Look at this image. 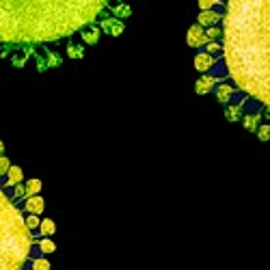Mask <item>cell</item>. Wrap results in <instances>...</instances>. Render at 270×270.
I'll return each instance as SVG.
<instances>
[{"mask_svg":"<svg viewBox=\"0 0 270 270\" xmlns=\"http://www.w3.org/2000/svg\"><path fill=\"white\" fill-rule=\"evenodd\" d=\"M186 44H188L190 48H203L208 44L206 31H203L201 24H195V26L188 28V33H186Z\"/></svg>","mask_w":270,"mask_h":270,"instance_id":"cell-4","label":"cell"},{"mask_svg":"<svg viewBox=\"0 0 270 270\" xmlns=\"http://www.w3.org/2000/svg\"><path fill=\"white\" fill-rule=\"evenodd\" d=\"M78 33H80V37H82V41H85L87 46H95V44L100 41L102 28H100V26H91V24H87V26H82Z\"/></svg>","mask_w":270,"mask_h":270,"instance_id":"cell-7","label":"cell"},{"mask_svg":"<svg viewBox=\"0 0 270 270\" xmlns=\"http://www.w3.org/2000/svg\"><path fill=\"white\" fill-rule=\"evenodd\" d=\"M24 186H26V197H33V195H39L41 193V179H37V177L28 179Z\"/></svg>","mask_w":270,"mask_h":270,"instance_id":"cell-17","label":"cell"},{"mask_svg":"<svg viewBox=\"0 0 270 270\" xmlns=\"http://www.w3.org/2000/svg\"><path fill=\"white\" fill-rule=\"evenodd\" d=\"M214 95H216V100H218L220 104H229V102L233 100V89L229 85H225V82H216Z\"/></svg>","mask_w":270,"mask_h":270,"instance_id":"cell-11","label":"cell"},{"mask_svg":"<svg viewBox=\"0 0 270 270\" xmlns=\"http://www.w3.org/2000/svg\"><path fill=\"white\" fill-rule=\"evenodd\" d=\"M4 152V145H2V141H0V154H2Z\"/></svg>","mask_w":270,"mask_h":270,"instance_id":"cell-32","label":"cell"},{"mask_svg":"<svg viewBox=\"0 0 270 270\" xmlns=\"http://www.w3.org/2000/svg\"><path fill=\"white\" fill-rule=\"evenodd\" d=\"M37 244H39V251H41L44 255H50V253H54V251H56V244L52 242V238H41Z\"/></svg>","mask_w":270,"mask_h":270,"instance_id":"cell-18","label":"cell"},{"mask_svg":"<svg viewBox=\"0 0 270 270\" xmlns=\"http://www.w3.org/2000/svg\"><path fill=\"white\" fill-rule=\"evenodd\" d=\"M225 119L229 123H236L242 119V102H238V104H229L225 108Z\"/></svg>","mask_w":270,"mask_h":270,"instance_id":"cell-14","label":"cell"},{"mask_svg":"<svg viewBox=\"0 0 270 270\" xmlns=\"http://www.w3.org/2000/svg\"><path fill=\"white\" fill-rule=\"evenodd\" d=\"M199 7L201 9H212V7H223L220 0H199Z\"/></svg>","mask_w":270,"mask_h":270,"instance_id":"cell-29","label":"cell"},{"mask_svg":"<svg viewBox=\"0 0 270 270\" xmlns=\"http://www.w3.org/2000/svg\"><path fill=\"white\" fill-rule=\"evenodd\" d=\"M220 17H223V15H220L218 11H214V9H201V13L197 15V22H199L203 28H208V26H214V24H218Z\"/></svg>","mask_w":270,"mask_h":270,"instance_id":"cell-9","label":"cell"},{"mask_svg":"<svg viewBox=\"0 0 270 270\" xmlns=\"http://www.w3.org/2000/svg\"><path fill=\"white\" fill-rule=\"evenodd\" d=\"M24 210H26L28 214H41V212L46 210V201H44V197H39V195L26 197V201H24Z\"/></svg>","mask_w":270,"mask_h":270,"instance_id":"cell-10","label":"cell"},{"mask_svg":"<svg viewBox=\"0 0 270 270\" xmlns=\"http://www.w3.org/2000/svg\"><path fill=\"white\" fill-rule=\"evenodd\" d=\"M100 28L106 35H110V37H119V35H123V31H125V24H123V20H119V17H104Z\"/></svg>","mask_w":270,"mask_h":270,"instance_id":"cell-5","label":"cell"},{"mask_svg":"<svg viewBox=\"0 0 270 270\" xmlns=\"http://www.w3.org/2000/svg\"><path fill=\"white\" fill-rule=\"evenodd\" d=\"M108 0H0V44H46L98 20Z\"/></svg>","mask_w":270,"mask_h":270,"instance_id":"cell-2","label":"cell"},{"mask_svg":"<svg viewBox=\"0 0 270 270\" xmlns=\"http://www.w3.org/2000/svg\"><path fill=\"white\" fill-rule=\"evenodd\" d=\"M61 63H63L61 54L48 50V67H61Z\"/></svg>","mask_w":270,"mask_h":270,"instance_id":"cell-21","label":"cell"},{"mask_svg":"<svg viewBox=\"0 0 270 270\" xmlns=\"http://www.w3.org/2000/svg\"><path fill=\"white\" fill-rule=\"evenodd\" d=\"M9 166H11V160L7 158V156H2V154H0V177H4V175H7Z\"/></svg>","mask_w":270,"mask_h":270,"instance_id":"cell-27","label":"cell"},{"mask_svg":"<svg viewBox=\"0 0 270 270\" xmlns=\"http://www.w3.org/2000/svg\"><path fill=\"white\" fill-rule=\"evenodd\" d=\"M4 177H7V179H4V186H7V188H13L15 184H20L22 179H24V171L20 169V166H13V164H11Z\"/></svg>","mask_w":270,"mask_h":270,"instance_id":"cell-12","label":"cell"},{"mask_svg":"<svg viewBox=\"0 0 270 270\" xmlns=\"http://www.w3.org/2000/svg\"><path fill=\"white\" fill-rule=\"evenodd\" d=\"M112 13H115V17H119V20H125V17L132 15V7L130 4H125V2H119V4L112 7Z\"/></svg>","mask_w":270,"mask_h":270,"instance_id":"cell-16","label":"cell"},{"mask_svg":"<svg viewBox=\"0 0 270 270\" xmlns=\"http://www.w3.org/2000/svg\"><path fill=\"white\" fill-rule=\"evenodd\" d=\"M37 67H39V71H46L48 69V61H44V58H37Z\"/></svg>","mask_w":270,"mask_h":270,"instance_id":"cell-30","label":"cell"},{"mask_svg":"<svg viewBox=\"0 0 270 270\" xmlns=\"http://www.w3.org/2000/svg\"><path fill=\"white\" fill-rule=\"evenodd\" d=\"M24 220H26V227H28V229H31V231L39 229V223H41L39 214H28V216H26V218H24Z\"/></svg>","mask_w":270,"mask_h":270,"instance_id":"cell-23","label":"cell"},{"mask_svg":"<svg viewBox=\"0 0 270 270\" xmlns=\"http://www.w3.org/2000/svg\"><path fill=\"white\" fill-rule=\"evenodd\" d=\"M206 52H208V54H212V56H214V54L223 52V46H220L218 41H208V44H206Z\"/></svg>","mask_w":270,"mask_h":270,"instance_id":"cell-26","label":"cell"},{"mask_svg":"<svg viewBox=\"0 0 270 270\" xmlns=\"http://www.w3.org/2000/svg\"><path fill=\"white\" fill-rule=\"evenodd\" d=\"M262 117H266V119H270V106H266V110L262 112Z\"/></svg>","mask_w":270,"mask_h":270,"instance_id":"cell-31","label":"cell"},{"mask_svg":"<svg viewBox=\"0 0 270 270\" xmlns=\"http://www.w3.org/2000/svg\"><path fill=\"white\" fill-rule=\"evenodd\" d=\"M13 199H17V201H20V199H26V186H24L22 182L13 186Z\"/></svg>","mask_w":270,"mask_h":270,"instance_id":"cell-24","label":"cell"},{"mask_svg":"<svg viewBox=\"0 0 270 270\" xmlns=\"http://www.w3.org/2000/svg\"><path fill=\"white\" fill-rule=\"evenodd\" d=\"M37 231H39L44 238H52L54 233H56V225H54L52 218H44V220L39 223V229H37Z\"/></svg>","mask_w":270,"mask_h":270,"instance_id":"cell-15","label":"cell"},{"mask_svg":"<svg viewBox=\"0 0 270 270\" xmlns=\"http://www.w3.org/2000/svg\"><path fill=\"white\" fill-rule=\"evenodd\" d=\"M33 270H50V262L44 257H35L33 260Z\"/></svg>","mask_w":270,"mask_h":270,"instance_id":"cell-25","label":"cell"},{"mask_svg":"<svg viewBox=\"0 0 270 270\" xmlns=\"http://www.w3.org/2000/svg\"><path fill=\"white\" fill-rule=\"evenodd\" d=\"M195 69L197 71H201V74H206V71H210L214 67V63H216V58L212 56V54H208V52H199L195 56Z\"/></svg>","mask_w":270,"mask_h":270,"instance_id":"cell-8","label":"cell"},{"mask_svg":"<svg viewBox=\"0 0 270 270\" xmlns=\"http://www.w3.org/2000/svg\"><path fill=\"white\" fill-rule=\"evenodd\" d=\"M255 132H257V139H260V141H264V143L270 141V123H262Z\"/></svg>","mask_w":270,"mask_h":270,"instance_id":"cell-22","label":"cell"},{"mask_svg":"<svg viewBox=\"0 0 270 270\" xmlns=\"http://www.w3.org/2000/svg\"><path fill=\"white\" fill-rule=\"evenodd\" d=\"M11 65H13V67H24V65H26V54L24 52L15 54V56L11 58Z\"/></svg>","mask_w":270,"mask_h":270,"instance_id":"cell-28","label":"cell"},{"mask_svg":"<svg viewBox=\"0 0 270 270\" xmlns=\"http://www.w3.org/2000/svg\"><path fill=\"white\" fill-rule=\"evenodd\" d=\"M223 56L231 80L270 106V0H227Z\"/></svg>","mask_w":270,"mask_h":270,"instance_id":"cell-1","label":"cell"},{"mask_svg":"<svg viewBox=\"0 0 270 270\" xmlns=\"http://www.w3.org/2000/svg\"><path fill=\"white\" fill-rule=\"evenodd\" d=\"M33 244L35 236L20 208L0 188V270H20L31 257Z\"/></svg>","mask_w":270,"mask_h":270,"instance_id":"cell-3","label":"cell"},{"mask_svg":"<svg viewBox=\"0 0 270 270\" xmlns=\"http://www.w3.org/2000/svg\"><path fill=\"white\" fill-rule=\"evenodd\" d=\"M260 123H262V112H249V115L242 117V125H244V130H249V132H255L260 128Z\"/></svg>","mask_w":270,"mask_h":270,"instance_id":"cell-13","label":"cell"},{"mask_svg":"<svg viewBox=\"0 0 270 270\" xmlns=\"http://www.w3.org/2000/svg\"><path fill=\"white\" fill-rule=\"evenodd\" d=\"M216 82H218V78H216V76H201L199 80L195 82V93H197V95H208V93H212L214 87H216Z\"/></svg>","mask_w":270,"mask_h":270,"instance_id":"cell-6","label":"cell"},{"mask_svg":"<svg viewBox=\"0 0 270 270\" xmlns=\"http://www.w3.org/2000/svg\"><path fill=\"white\" fill-rule=\"evenodd\" d=\"M67 56H69V58H85V46H80V44H69V46H67Z\"/></svg>","mask_w":270,"mask_h":270,"instance_id":"cell-19","label":"cell"},{"mask_svg":"<svg viewBox=\"0 0 270 270\" xmlns=\"http://www.w3.org/2000/svg\"><path fill=\"white\" fill-rule=\"evenodd\" d=\"M206 37H208V41H216V39H220L223 37V28L220 26H208V33H206Z\"/></svg>","mask_w":270,"mask_h":270,"instance_id":"cell-20","label":"cell"}]
</instances>
